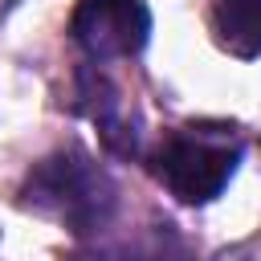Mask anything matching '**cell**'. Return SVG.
I'll return each mask as SVG.
<instances>
[{
    "label": "cell",
    "mask_w": 261,
    "mask_h": 261,
    "mask_svg": "<svg viewBox=\"0 0 261 261\" xmlns=\"http://www.w3.org/2000/svg\"><path fill=\"white\" fill-rule=\"evenodd\" d=\"M69 33L94 61L135 57L151 37V8L143 0H77Z\"/></svg>",
    "instance_id": "3"
},
{
    "label": "cell",
    "mask_w": 261,
    "mask_h": 261,
    "mask_svg": "<svg viewBox=\"0 0 261 261\" xmlns=\"http://www.w3.org/2000/svg\"><path fill=\"white\" fill-rule=\"evenodd\" d=\"M73 86H77L73 110L86 114V118L98 126L106 151H114V155H135V151H139V122L126 114V102H122L118 86H114L98 65H77Z\"/></svg>",
    "instance_id": "4"
},
{
    "label": "cell",
    "mask_w": 261,
    "mask_h": 261,
    "mask_svg": "<svg viewBox=\"0 0 261 261\" xmlns=\"http://www.w3.org/2000/svg\"><path fill=\"white\" fill-rule=\"evenodd\" d=\"M98 261H196V253L175 232V224H151L147 232L106 249Z\"/></svg>",
    "instance_id": "6"
},
{
    "label": "cell",
    "mask_w": 261,
    "mask_h": 261,
    "mask_svg": "<svg viewBox=\"0 0 261 261\" xmlns=\"http://www.w3.org/2000/svg\"><path fill=\"white\" fill-rule=\"evenodd\" d=\"M20 208L53 216L69 232L86 237V232H98L114 216L118 188H114L110 171L86 147L69 143L29 167V175L20 184Z\"/></svg>",
    "instance_id": "1"
},
{
    "label": "cell",
    "mask_w": 261,
    "mask_h": 261,
    "mask_svg": "<svg viewBox=\"0 0 261 261\" xmlns=\"http://www.w3.org/2000/svg\"><path fill=\"white\" fill-rule=\"evenodd\" d=\"M212 29L232 57H261V0H212Z\"/></svg>",
    "instance_id": "5"
},
{
    "label": "cell",
    "mask_w": 261,
    "mask_h": 261,
    "mask_svg": "<svg viewBox=\"0 0 261 261\" xmlns=\"http://www.w3.org/2000/svg\"><path fill=\"white\" fill-rule=\"evenodd\" d=\"M237 163L241 143L232 139V126H184L155 151V175L179 204L216 200L237 175Z\"/></svg>",
    "instance_id": "2"
}]
</instances>
